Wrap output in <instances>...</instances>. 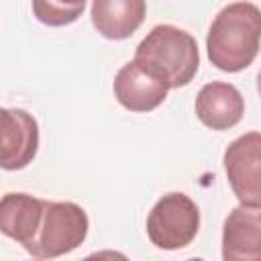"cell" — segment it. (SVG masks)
<instances>
[{
  "label": "cell",
  "instance_id": "277c9868",
  "mask_svg": "<svg viewBox=\"0 0 261 261\" xmlns=\"http://www.w3.org/2000/svg\"><path fill=\"white\" fill-rule=\"evenodd\" d=\"M200 228V210L196 202L181 194L169 192L157 200L147 216L149 241L165 251H175L190 245Z\"/></svg>",
  "mask_w": 261,
  "mask_h": 261
},
{
  "label": "cell",
  "instance_id": "7a4b0ae2",
  "mask_svg": "<svg viewBox=\"0 0 261 261\" xmlns=\"http://www.w3.org/2000/svg\"><path fill=\"white\" fill-rule=\"evenodd\" d=\"M135 61L159 75L169 88H181L188 86L198 73V43L184 29L157 24L139 43Z\"/></svg>",
  "mask_w": 261,
  "mask_h": 261
},
{
  "label": "cell",
  "instance_id": "30bf717a",
  "mask_svg": "<svg viewBox=\"0 0 261 261\" xmlns=\"http://www.w3.org/2000/svg\"><path fill=\"white\" fill-rule=\"evenodd\" d=\"M43 206L45 200L31 194H4L0 200V230L29 251L41 224Z\"/></svg>",
  "mask_w": 261,
  "mask_h": 261
},
{
  "label": "cell",
  "instance_id": "6da1fadb",
  "mask_svg": "<svg viewBox=\"0 0 261 261\" xmlns=\"http://www.w3.org/2000/svg\"><path fill=\"white\" fill-rule=\"evenodd\" d=\"M261 47V8L253 2L226 4L212 20L206 37L208 59L220 71H241L253 63Z\"/></svg>",
  "mask_w": 261,
  "mask_h": 261
},
{
  "label": "cell",
  "instance_id": "52a82bcc",
  "mask_svg": "<svg viewBox=\"0 0 261 261\" xmlns=\"http://www.w3.org/2000/svg\"><path fill=\"white\" fill-rule=\"evenodd\" d=\"M114 98L130 112L155 110L167 98L169 86L139 61H126L114 75Z\"/></svg>",
  "mask_w": 261,
  "mask_h": 261
},
{
  "label": "cell",
  "instance_id": "8992f818",
  "mask_svg": "<svg viewBox=\"0 0 261 261\" xmlns=\"http://www.w3.org/2000/svg\"><path fill=\"white\" fill-rule=\"evenodd\" d=\"M2 143H0V165L6 171L27 167L39 149V124L27 110L2 108Z\"/></svg>",
  "mask_w": 261,
  "mask_h": 261
},
{
  "label": "cell",
  "instance_id": "7c38bea8",
  "mask_svg": "<svg viewBox=\"0 0 261 261\" xmlns=\"http://www.w3.org/2000/svg\"><path fill=\"white\" fill-rule=\"evenodd\" d=\"M86 2H33V12L37 20L49 27H63L73 20L84 12Z\"/></svg>",
  "mask_w": 261,
  "mask_h": 261
},
{
  "label": "cell",
  "instance_id": "9a60e30c",
  "mask_svg": "<svg viewBox=\"0 0 261 261\" xmlns=\"http://www.w3.org/2000/svg\"><path fill=\"white\" fill-rule=\"evenodd\" d=\"M186 261H204V259H198V257H196V259H186Z\"/></svg>",
  "mask_w": 261,
  "mask_h": 261
},
{
  "label": "cell",
  "instance_id": "5bb4252c",
  "mask_svg": "<svg viewBox=\"0 0 261 261\" xmlns=\"http://www.w3.org/2000/svg\"><path fill=\"white\" fill-rule=\"evenodd\" d=\"M257 92H259V96H261V69H259V73H257Z\"/></svg>",
  "mask_w": 261,
  "mask_h": 261
},
{
  "label": "cell",
  "instance_id": "8fae6325",
  "mask_svg": "<svg viewBox=\"0 0 261 261\" xmlns=\"http://www.w3.org/2000/svg\"><path fill=\"white\" fill-rule=\"evenodd\" d=\"M147 4L143 0H94L90 14L96 31L106 39H126L145 20Z\"/></svg>",
  "mask_w": 261,
  "mask_h": 261
},
{
  "label": "cell",
  "instance_id": "ba28073f",
  "mask_svg": "<svg viewBox=\"0 0 261 261\" xmlns=\"http://www.w3.org/2000/svg\"><path fill=\"white\" fill-rule=\"evenodd\" d=\"M222 261H261V208L237 206L222 226Z\"/></svg>",
  "mask_w": 261,
  "mask_h": 261
},
{
  "label": "cell",
  "instance_id": "4fadbf2b",
  "mask_svg": "<svg viewBox=\"0 0 261 261\" xmlns=\"http://www.w3.org/2000/svg\"><path fill=\"white\" fill-rule=\"evenodd\" d=\"M82 261H128V257L120 251H112V249H104V251H96L92 255H88Z\"/></svg>",
  "mask_w": 261,
  "mask_h": 261
},
{
  "label": "cell",
  "instance_id": "9c48e42d",
  "mask_svg": "<svg viewBox=\"0 0 261 261\" xmlns=\"http://www.w3.org/2000/svg\"><path fill=\"white\" fill-rule=\"evenodd\" d=\"M196 116L212 130H226L241 122L245 114L243 94L226 82H210L196 96Z\"/></svg>",
  "mask_w": 261,
  "mask_h": 261
},
{
  "label": "cell",
  "instance_id": "3957f363",
  "mask_svg": "<svg viewBox=\"0 0 261 261\" xmlns=\"http://www.w3.org/2000/svg\"><path fill=\"white\" fill-rule=\"evenodd\" d=\"M88 214L73 202L45 200L37 237L29 249L35 259H55L77 249L88 234Z\"/></svg>",
  "mask_w": 261,
  "mask_h": 261
},
{
  "label": "cell",
  "instance_id": "5b68a950",
  "mask_svg": "<svg viewBox=\"0 0 261 261\" xmlns=\"http://www.w3.org/2000/svg\"><path fill=\"white\" fill-rule=\"evenodd\" d=\"M224 171L241 206L261 208V133H245L224 151Z\"/></svg>",
  "mask_w": 261,
  "mask_h": 261
}]
</instances>
